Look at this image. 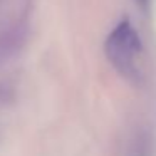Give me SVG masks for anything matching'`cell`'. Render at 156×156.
<instances>
[{"instance_id": "cell-1", "label": "cell", "mask_w": 156, "mask_h": 156, "mask_svg": "<svg viewBox=\"0 0 156 156\" xmlns=\"http://www.w3.org/2000/svg\"><path fill=\"white\" fill-rule=\"evenodd\" d=\"M104 52L112 67L124 77L138 76V61L141 57L143 45L136 29L129 20H122L112 29L106 39Z\"/></svg>"}, {"instance_id": "cell-2", "label": "cell", "mask_w": 156, "mask_h": 156, "mask_svg": "<svg viewBox=\"0 0 156 156\" xmlns=\"http://www.w3.org/2000/svg\"><path fill=\"white\" fill-rule=\"evenodd\" d=\"M5 96H7V91H5L2 86H0V102L2 101H5Z\"/></svg>"}, {"instance_id": "cell-3", "label": "cell", "mask_w": 156, "mask_h": 156, "mask_svg": "<svg viewBox=\"0 0 156 156\" xmlns=\"http://www.w3.org/2000/svg\"><path fill=\"white\" fill-rule=\"evenodd\" d=\"M139 2H141V4H144V2H146V0H139Z\"/></svg>"}]
</instances>
